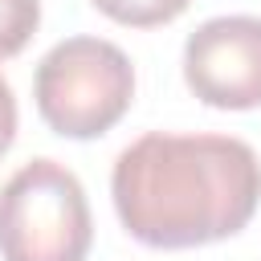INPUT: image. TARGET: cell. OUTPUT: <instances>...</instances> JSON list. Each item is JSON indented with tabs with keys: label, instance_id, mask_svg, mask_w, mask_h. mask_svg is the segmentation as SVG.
Wrapping results in <instances>:
<instances>
[{
	"label": "cell",
	"instance_id": "cell-6",
	"mask_svg": "<svg viewBox=\"0 0 261 261\" xmlns=\"http://www.w3.org/2000/svg\"><path fill=\"white\" fill-rule=\"evenodd\" d=\"M41 24V0H0V57H16Z\"/></svg>",
	"mask_w": 261,
	"mask_h": 261
},
{
	"label": "cell",
	"instance_id": "cell-2",
	"mask_svg": "<svg viewBox=\"0 0 261 261\" xmlns=\"http://www.w3.org/2000/svg\"><path fill=\"white\" fill-rule=\"evenodd\" d=\"M33 98L45 126L61 139L106 135L135 98L130 57L102 37H69L41 57Z\"/></svg>",
	"mask_w": 261,
	"mask_h": 261
},
{
	"label": "cell",
	"instance_id": "cell-3",
	"mask_svg": "<svg viewBox=\"0 0 261 261\" xmlns=\"http://www.w3.org/2000/svg\"><path fill=\"white\" fill-rule=\"evenodd\" d=\"M90 241L86 188L57 159H33L0 188L4 261H86Z\"/></svg>",
	"mask_w": 261,
	"mask_h": 261
},
{
	"label": "cell",
	"instance_id": "cell-4",
	"mask_svg": "<svg viewBox=\"0 0 261 261\" xmlns=\"http://www.w3.org/2000/svg\"><path fill=\"white\" fill-rule=\"evenodd\" d=\"M192 94L220 110L261 106V16H212L184 45Z\"/></svg>",
	"mask_w": 261,
	"mask_h": 261
},
{
	"label": "cell",
	"instance_id": "cell-1",
	"mask_svg": "<svg viewBox=\"0 0 261 261\" xmlns=\"http://www.w3.org/2000/svg\"><path fill=\"white\" fill-rule=\"evenodd\" d=\"M122 228L151 249H196L249 224L261 200V159L232 135L135 139L110 171Z\"/></svg>",
	"mask_w": 261,
	"mask_h": 261
},
{
	"label": "cell",
	"instance_id": "cell-7",
	"mask_svg": "<svg viewBox=\"0 0 261 261\" xmlns=\"http://www.w3.org/2000/svg\"><path fill=\"white\" fill-rule=\"evenodd\" d=\"M12 139H16V98H12V86L0 73V155L12 147Z\"/></svg>",
	"mask_w": 261,
	"mask_h": 261
},
{
	"label": "cell",
	"instance_id": "cell-5",
	"mask_svg": "<svg viewBox=\"0 0 261 261\" xmlns=\"http://www.w3.org/2000/svg\"><path fill=\"white\" fill-rule=\"evenodd\" d=\"M192 0H94V8L118 24H130V29H155V24H167L175 20Z\"/></svg>",
	"mask_w": 261,
	"mask_h": 261
}]
</instances>
